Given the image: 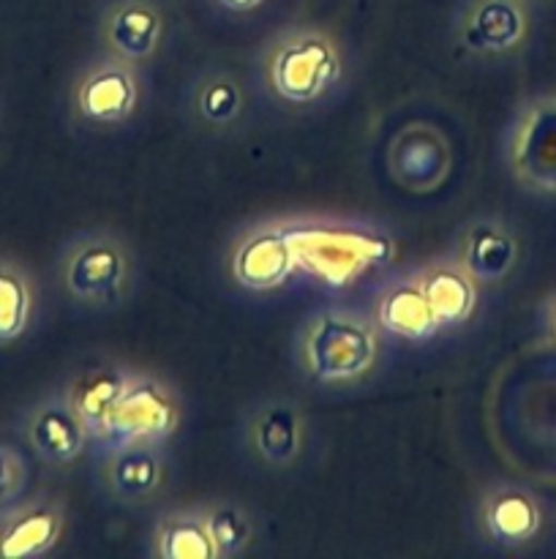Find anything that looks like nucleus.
Wrapping results in <instances>:
<instances>
[{"instance_id": "1", "label": "nucleus", "mask_w": 556, "mask_h": 559, "mask_svg": "<svg viewBox=\"0 0 556 559\" xmlns=\"http://www.w3.org/2000/svg\"><path fill=\"white\" fill-rule=\"evenodd\" d=\"M341 55L336 41L322 31H294L276 41L267 58V85L289 104H314L341 80Z\"/></svg>"}, {"instance_id": "8", "label": "nucleus", "mask_w": 556, "mask_h": 559, "mask_svg": "<svg viewBox=\"0 0 556 559\" xmlns=\"http://www.w3.org/2000/svg\"><path fill=\"white\" fill-rule=\"evenodd\" d=\"M63 508L52 500L14 502L0 511V559L49 555L63 535Z\"/></svg>"}, {"instance_id": "4", "label": "nucleus", "mask_w": 556, "mask_h": 559, "mask_svg": "<svg viewBox=\"0 0 556 559\" xmlns=\"http://www.w3.org/2000/svg\"><path fill=\"white\" fill-rule=\"evenodd\" d=\"M376 358L371 325L349 314H322L305 336V364L316 380L338 382L360 377Z\"/></svg>"}, {"instance_id": "23", "label": "nucleus", "mask_w": 556, "mask_h": 559, "mask_svg": "<svg viewBox=\"0 0 556 559\" xmlns=\"http://www.w3.org/2000/svg\"><path fill=\"white\" fill-rule=\"evenodd\" d=\"M207 530H210V538L216 544L218 559L238 557L249 549V544L254 540V522H251L249 513L240 506H216L207 508Z\"/></svg>"}, {"instance_id": "15", "label": "nucleus", "mask_w": 556, "mask_h": 559, "mask_svg": "<svg viewBox=\"0 0 556 559\" xmlns=\"http://www.w3.org/2000/svg\"><path fill=\"white\" fill-rule=\"evenodd\" d=\"M483 524L496 544L521 546L540 530V508L521 489H499L485 500Z\"/></svg>"}, {"instance_id": "2", "label": "nucleus", "mask_w": 556, "mask_h": 559, "mask_svg": "<svg viewBox=\"0 0 556 559\" xmlns=\"http://www.w3.org/2000/svg\"><path fill=\"white\" fill-rule=\"evenodd\" d=\"M60 282L76 304L112 309L129 295L134 262L129 249L112 235H82L60 257Z\"/></svg>"}, {"instance_id": "3", "label": "nucleus", "mask_w": 556, "mask_h": 559, "mask_svg": "<svg viewBox=\"0 0 556 559\" xmlns=\"http://www.w3.org/2000/svg\"><path fill=\"white\" fill-rule=\"evenodd\" d=\"M180 424V404L172 388L147 374H131L129 388L114 404L98 445L107 451L134 442H164Z\"/></svg>"}, {"instance_id": "18", "label": "nucleus", "mask_w": 556, "mask_h": 559, "mask_svg": "<svg viewBox=\"0 0 556 559\" xmlns=\"http://www.w3.org/2000/svg\"><path fill=\"white\" fill-rule=\"evenodd\" d=\"M33 278L11 257L0 254V344H11L27 331L33 320Z\"/></svg>"}, {"instance_id": "5", "label": "nucleus", "mask_w": 556, "mask_h": 559, "mask_svg": "<svg viewBox=\"0 0 556 559\" xmlns=\"http://www.w3.org/2000/svg\"><path fill=\"white\" fill-rule=\"evenodd\" d=\"M136 104H140V80L134 66L112 55L90 66L76 80L71 93L76 120L98 129L125 123L134 115Z\"/></svg>"}, {"instance_id": "16", "label": "nucleus", "mask_w": 556, "mask_h": 559, "mask_svg": "<svg viewBox=\"0 0 556 559\" xmlns=\"http://www.w3.org/2000/svg\"><path fill=\"white\" fill-rule=\"evenodd\" d=\"M467 44L478 52H505L523 36V14L512 0H483L463 27Z\"/></svg>"}, {"instance_id": "22", "label": "nucleus", "mask_w": 556, "mask_h": 559, "mask_svg": "<svg viewBox=\"0 0 556 559\" xmlns=\"http://www.w3.org/2000/svg\"><path fill=\"white\" fill-rule=\"evenodd\" d=\"M194 104L205 123L216 126V129H227V126L238 123V118L243 115L245 96L234 76L210 74L196 91Z\"/></svg>"}, {"instance_id": "21", "label": "nucleus", "mask_w": 556, "mask_h": 559, "mask_svg": "<svg viewBox=\"0 0 556 559\" xmlns=\"http://www.w3.org/2000/svg\"><path fill=\"white\" fill-rule=\"evenodd\" d=\"M420 287L442 325L469 320L474 311V278L467 271L442 267V271L428 273Z\"/></svg>"}, {"instance_id": "24", "label": "nucleus", "mask_w": 556, "mask_h": 559, "mask_svg": "<svg viewBox=\"0 0 556 559\" xmlns=\"http://www.w3.org/2000/svg\"><path fill=\"white\" fill-rule=\"evenodd\" d=\"M27 484V464L14 448L0 445V511L14 506Z\"/></svg>"}, {"instance_id": "14", "label": "nucleus", "mask_w": 556, "mask_h": 559, "mask_svg": "<svg viewBox=\"0 0 556 559\" xmlns=\"http://www.w3.org/2000/svg\"><path fill=\"white\" fill-rule=\"evenodd\" d=\"M251 442L267 464L287 467L303 448V418L287 402H273L256 409L251 426Z\"/></svg>"}, {"instance_id": "12", "label": "nucleus", "mask_w": 556, "mask_h": 559, "mask_svg": "<svg viewBox=\"0 0 556 559\" xmlns=\"http://www.w3.org/2000/svg\"><path fill=\"white\" fill-rule=\"evenodd\" d=\"M107 486L123 502L156 497L164 486V459L156 442H134L109 451Z\"/></svg>"}, {"instance_id": "17", "label": "nucleus", "mask_w": 556, "mask_h": 559, "mask_svg": "<svg viewBox=\"0 0 556 559\" xmlns=\"http://www.w3.org/2000/svg\"><path fill=\"white\" fill-rule=\"evenodd\" d=\"M156 555L164 559H218L205 511H178L156 530Z\"/></svg>"}, {"instance_id": "7", "label": "nucleus", "mask_w": 556, "mask_h": 559, "mask_svg": "<svg viewBox=\"0 0 556 559\" xmlns=\"http://www.w3.org/2000/svg\"><path fill=\"white\" fill-rule=\"evenodd\" d=\"M25 440L44 464L63 467L82 456L90 435L65 393H58L33 404L25 415Z\"/></svg>"}, {"instance_id": "11", "label": "nucleus", "mask_w": 556, "mask_h": 559, "mask_svg": "<svg viewBox=\"0 0 556 559\" xmlns=\"http://www.w3.org/2000/svg\"><path fill=\"white\" fill-rule=\"evenodd\" d=\"M131 371H125L118 364H98L90 369L82 371L71 388L65 391V399L71 402V407L76 409V415L85 424L87 435L93 442H98L107 429V420L112 415L114 404L120 402L123 391L129 388Z\"/></svg>"}, {"instance_id": "25", "label": "nucleus", "mask_w": 556, "mask_h": 559, "mask_svg": "<svg viewBox=\"0 0 556 559\" xmlns=\"http://www.w3.org/2000/svg\"><path fill=\"white\" fill-rule=\"evenodd\" d=\"M221 5H227L229 11H251L262 3V0H218Z\"/></svg>"}, {"instance_id": "6", "label": "nucleus", "mask_w": 556, "mask_h": 559, "mask_svg": "<svg viewBox=\"0 0 556 559\" xmlns=\"http://www.w3.org/2000/svg\"><path fill=\"white\" fill-rule=\"evenodd\" d=\"M510 164L521 183L556 194V98H540L521 115Z\"/></svg>"}, {"instance_id": "13", "label": "nucleus", "mask_w": 556, "mask_h": 559, "mask_svg": "<svg viewBox=\"0 0 556 559\" xmlns=\"http://www.w3.org/2000/svg\"><path fill=\"white\" fill-rule=\"evenodd\" d=\"M294 246L283 233H259L238 251L234 276L251 289H270L283 284L292 273Z\"/></svg>"}, {"instance_id": "19", "label": "nucleus", "mask_w": 556, "mask_h": 559, "mask_svg": "<svg viewBox=\"0 0 556 559\" xmlns=\"http://www.w3.org/2000/svg\"><path fill=\"white\" fill-rule=\"evenodd\" d=\"M516 262V240L510 233L494 224H480L469 233L463 246V271L474 282H496L507 276Z\"/></svg>"}, {"instance_id": "9", "label": "nucleus", "mask_w": 556, "mask_h": 559, "mask_svg": "<svg viewBox=\"0 0 556 559\" xmlns=\"http://www.w3.org/2000/svg\"><path fill=\"white\" fill-rule=\"evenodd\" d=\"M387 162L398 183L412 191H428L450 173V147L434 126L412 123L392 140Z\"/></svg>"}, {"instance_id": "10", "label": "nucleus", "mask_w": 556, "mask_h": 559, "mask_svg": "<svg viewBox=\"0 0 556 559\" xmlns=\"http://www.w3.org/2000/svg\"><path fill=\"white\" fill-rule=\"evenodd\" d=\"M164 36V16L150 0H123L104 20V44L112 58L142 63L156 55Z\"/></svg>"}, {"instance_id": "20", "label": "nucleus", "mask_w": 556, "mask_h": 559, "mask_svg": "<svg viewBox=\"0 0 556 559\" xmlns=\"http://www.w3.org/2000/svg\"><path fill=\"white\" fill-rule=\"evenodd\" d=\"M379 314L382 322H385L392 333H398V336L403 338H412V342L431 336V333H436V328L442 325V322L436 320L434 309H431L428 298H425L420 284L418 287H409L407 284V287L392 289L385 298V304H382Z\"/></svg>"}]
</instances>
